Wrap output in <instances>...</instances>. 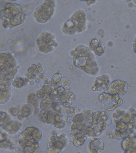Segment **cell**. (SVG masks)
<instances>
[{
    "mask_svg": "<svg viewBox=\"0 0 136 153\" xmlns=\"http://www.w3.org/2000/svg\"><path fill=\"white\" fill-rule=\"evenodd\" d=\"M37 44L39 50L41 52H51L54 50L57 44L55 41L54 36L47 32H43L37 39Z\"/></svg>",
    "mask_w": 136,
    "mask_h": 153,
    "instance_id": "cell-5",
    "label": "cell"
},
{
    "mask_svg": "<svg viewBox=\"0 0 136 153\" xmlns=\"http://www.w3.org/2000/svg\"><path fill=\"white\" fill-rule=\"evenodd\" d=\"M73 56L74 64L76 66L90 75H96L98 67L89 48L83 45H79L74 50Z\"/></svg>",
    "mask_w": 136,
    "mask_h": 153,
    "instance_id": "cell-1",
    "label": "cell"
},
{
    "mask_svg": "<svg viewBox=\"0 0 136 153\" xmlns=\"http://www.w3.org/2000/svg\"><path fill=\"white\" fill-rule=\"evenodd\" d=\"M129 89L130 85L128 84L124 81L117 80L113 82L106 92L114 95H116L117 93L123 95L128 91Z\"/></svg>",
    "mask_w": 136,
    "mask_h": 153,
    "instance_id": "cell-6",
    "label": "cell"
},
{
    "mask_svg": "<svg viewBox=\"0 0 136 153\" xmlns=\"http://www.w3.org/2000/svg\"><path fill=\"white\" fill-rule=\"evenodd\" d=\"M133 49L135 52L136 53V36L134 42L133 44Z\"/></svg>",
    "mask_w": 136,
    "mask_h": 153,
    "instance_id": "cell-9",
    "label": "cell"
},
{
    "mask_svg": "<svg viewBox=\"0 0 136 153\" xmlns=\"http://www.w3.org/2000/svg\"><path fill=\"white\" fill-rule=\"evenodd\" d=\"M109 83V79L107 75H103L97 79L94 87L97 91H101L106 89Z\"/></svg>",
    "mask_w": 136,
    "mask_h": 153,
    "instance_id": "cell-8",
    "label": "cell"
},
{
    "mask_svg": "<svg viewBox=\"0 0 136 153\" xmlns=\"http://www.w3.org/2000/svg\"><path fill=\"white\" fill-rule=\"evenodd\" d=\"M55 4L53 1H46L34 12V16L37 22L44 23L49 20L54 11Z\"/></svg>",
    "mask_w": 136,
    "mask_h": 153,
    "instance_id": "cell-4",
    "label": "cell"
},
{
    "mask_svg": "<svg viewBox=\"0 0 136 153\" xmlns=\"http://www.w3.org/2000/svg\"><path fill=\"white\" fill-rule=\"evenodd\" d=\"M91 48L95 51V53L98 56L103 54L105 48L102 45L101 41L98 38H94L91 40L90 44Z\"/></svg>",
    "mask_w": 136,
    "mask_h": 153,
    "instance_id": "cell-7",
    "label": "cell"
},
{
    "mask_svg": "<svg viewBox=\"0 0 136 153\" xmlns=\"http://www.w3.org/2000/svg\"><path fill=\"white\" fill-rule=\"evenodd\" d=\"M0 16L3 20V27L7 29L23 23L25 18L20 5L13 2L6 4L2 7Z\"/></svg>",
    "mask_w": 136,
    "mask_h": 153,
    "instance_id": "cell-2",
    "label": "cell"
},
{
    "mask_svg": "<svg viewBox=\"0 0 136 153\" xmlns=\"http://www.w3.org/2000/svg\"><path fill=\"white\" fill-rule=\"evenodd\" d=\"M85 13L83 10H79L74 13L71 19L65 22L63 31L70 35L82 32L85 29Z\"/></svg>",
    "mask_w": 136,
    "mask_h": 153,
    "instance_id": "cell-3",
    "label": "cell"
}]
</instances>
